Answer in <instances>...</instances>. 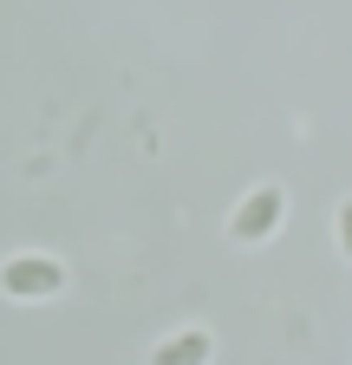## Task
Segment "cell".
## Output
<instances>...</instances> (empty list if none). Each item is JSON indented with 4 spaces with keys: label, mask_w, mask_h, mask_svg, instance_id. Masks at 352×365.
<instances>
[{
    "label": "cell",
    "mask_w": 352,
    "mask_h": 365,
    "mask_svg": "<svg viewBox=\"0 0 352 365\" xmlns=\"http://www.w3.org/2000/svg\"><path fill=\"white\" fill-rule=\"evenodd\" d=\"M7 281H20V287H53V274H46V261H26V274H7Z\"/></svg>",
    "instance_id": "6da1fadb"
}]
</instances>
